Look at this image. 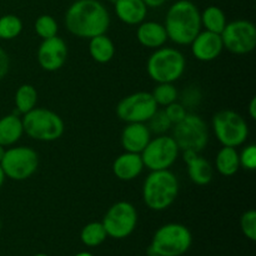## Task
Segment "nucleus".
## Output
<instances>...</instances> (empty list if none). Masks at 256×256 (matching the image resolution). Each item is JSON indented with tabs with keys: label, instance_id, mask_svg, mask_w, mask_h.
Instances as JSON below:
<instances>
[{
	"label": "nucleus",
	"instance_id": "1",
	"mask_svg": "<svg viewBox=\"0 0 256 256\" xmlns=\"http://www.w3.org/2000/svg\"><path fill=\"white\" fill-rule=\"evenodd\" d=\"M65 26L72 35L92 39L109 29L110 15L99 0H76L65 12Z\"/></svg>",
	"mask_w": 256,
	"mask_h": 256
},
{
	"label": "nucleus",
	"instance_id": "2",
	"mask_svg": "<svg viewBox=\"0 0 256 256\" xmlns=\"http://www.w3.org/2000/svg\"><path fill=\"white\" fill-rule=\"evenodd\" d=\"M168 39L178 45H189L202 32V19L196 5L190 0H178L165 18Z\"/></svg>",
	"mask_w": 256,
	"mask_h": 256
},
{
	"label": "nucleus",
	"instance_id": "3",
	"mask_svg": "<svg viewBox=\"0 0 256 256\" xmlns=\"http://www.w3.org/2000/svg\"><path fill=\"white\" fill-rule=\"evenodd\" d=\"M179 194L176 175L169 169L154 170L148 175L142 186L145 205L154 212H162L172 206Z\"/></svg>",
	"mask_w": 256,
	"mask_h": 256
},
{
	"label": "nucleus",
	"instance_id": "4",
	"mask_svg": "<svg viewBox=\"0 0 256 256\" xmlns=\"http://www.w3.org/2000/svg\"><path fill=\"white\" fill-rule=\"evenodd\" d=\"M22 129L28 136L39 142H55L64 134L65 125L56 112L44 108H34L22 115Z\"/></svg>",
	"mask_w": 256,
	"mask_h": 256
},
{
	"label": "nucleus",
	"instance_id": "5",
	"mask_svg": "<svg viewBox=\"0 0 256 256\" xmlns=\"http://www.w3.org/2000/svg\"><path fill=\"white\" fill-rule=\"evenodd\" d=\"M185 66V56L174 48H158L146 62L148 74L156 82H176L184 74Z\"/></svg>",
	"mask_w": 256,
	"mask_h": 256
},
{
	"label": "nucleus",
	"instance_id": "6",
	"mask_svg": "<svg viewBox=\"0 0 256 256\" xmlns=\"http://www.w3.org/2000/svg\"><path fill=\"white\" fill-rule=\"evenodd\" d=\"M192 236L185 225L170 222L160 226L152 236L149 254L182 256L190 249Z\"/></svg>",
	"mask_w": 256,
	"mask_h": 256
},
{
	"label": "nucleus",
	"instance_id": "7",
	"mask_svg": "<svg viewBox=\"0 0 256 256\" xmlns=\"http://www.w3.org/2000/svg\"><path fill=\"white\" fill-rule=\"evenodd\" d=\"M172 139L182 152H202L209 142V132L202 118L186 114L182 122L172 125Z\"/></svg>",
	"mask_w": 256,
	"mask_h": 256
},
{
	"label": "nucleus",
	"instance_id": "8",
	"mask_svg": "<svg viewBox=\"0 0 256 256\" xmlns=\"http://www.w3.org/2000/svg\"><path fill=\"white\" fill-rule=\"evenodd\" d=\"M212 128L222 146L238 148L246 142L249 126L244 118L234 110H222L212 118Z\"/></svg>",
	"mask_w": 256,
	"mask_h": 256
},
{
	"label": "nucleus",
	"instance_id": "9",
	"mask_svg": "<svg viewBox=\"0 0 256 256\" xmlns=\"http://www.w3.org/2000/svg\"><path fill=\"white\" fill-rule=\"evenodd\" d=\"M0 165L4 170L5 176L15 182H22L35 174L39 166V156L32 148H10L5 150Z\"/></svg>",
	"mask_w": 256,
	"mask_h": 256
},
{
	"label": "nucleus",
	"instance_id": "10",
	"mask_svg": "<svg viewBox=\"0 0 256 256\" xmlns=\"http://www.w3.org/2000/svg\"><path fill=\"white\" fill-rule=\"evenodd\" d=\"M108 236L112 239H125L132 234L138 224V212L128 202H118L109 208L102 219Z\"/></svg>",
	"mask_w": 256,
	"mask_h": 256
},
{
	"label": "nucleus",
	"instance_id": "11",
	"mask_svg": "<svg viewBox=\"0 0 256 256\" xmlns=\"http://www.w3.org/2000/svg\"><path fill=\"white\" fill-rule=\"evenodd\" d=\"M179 152V146L172 136L159 135L155 139H150L140 155L144 166L154 172L169 169L176 162Z\"/></svg>",
	"mask_w": 256,
	"mask_h": 256
},
{
	"label": "nucleus",
	"instance_id": "12",
	"mask_svg": "<svg viewBox=\"0 0 256 256\" xmlns=\"http://www.w3.org/2000/svg\"><path fill=\"white\" fill-rule=\"evenodd\" d=\"M220 35L224 48L232 54H249L256 46V28L249 20L239 19L226 22Z\"/></svg>",
	"mask_w": 256,
	"mask_h": 256
},
{
	"label": "nucleus",
	"instance_id": "13",
	"mask_svg": "<svg viewBox=\"0 0 256 256\" xmlns=\"http://www.w3.org/2000/svg\"><path fill=\"white\" fill-rule=\"evenodd\" d=\"M158 110L152 92H139L125 96L116 106V115L125 122H146Z\"/></svg>",
	"mask_w": 256,
	"mask_h": 256
},
{
	"label": "nucleus",
	"instance_id": "14",
	"mask_svg": "<svg viewBox=\"0 0 256 256\" xmlns=\"http://www.w3.org/2000/svg\"><path fill=\"white\" fill-rule=\"evenodd\" d=\"M36 58L38 62L42 69L46 72H56L66 62V42L58 35L49 39H44L38 49Z\"/></svg>",
	"mask_w": 256,
	"mask_h": 256
},
{
	"label": "nucleus",
	"instance_id": "15",
	"mask_svg": "<svg viewBox=\"0 0 256 256\" xmlns=\"http://www.w3.org/2000/svg\"><path fill=\"white\" fill-rule=\"evenodd\" d=\"M192 52L195 59L200 62H212L222 54L224 49L222 35L212 32H200L190 42Z\"/></svg>",
	"mask_w": 256,
	"mask_h": 256
},
{
	"label": "nucleus",
	"instance_id": "16",
	"mask_svg": "<svg viewBox=\"0 0 256 256\" xmlns=\"http://www.w3.org/2000/svg\"><path fill=\"white\" fill-rule=\"evenodd\" d=\"M182 159L188 166L190 180L194 184L204 186L212 182L214 176V170H212V164L206 159H204L200 152H190V150L182 152Z\"/></svg>",
	"mask_w": 256,
	"mask_h": 256
},
{
	"label": "nucleus",
	"instance_id": "17",
	"mask_svg": "<svg viewBox=\"0 0 256 256\" xmlns=\"http://www.w3.org/2000/svg\"><path fill=\"white\" fill-rule=\"evenodd\" d=\"M150 139L152 132L145 122H129L122 132V145L129 152L142 154Z\"/></svg>",
	"mask_w": 256,
	"mask_h": 256
},
{
	"label": "nucleus",
	"instance_id": "18",
	"mask_svg": "<svg viewBox=\"0 0 256 256\" xmlns=\"http://www.w3.org/2000/svg\"><path fill=\"white\" fill-rule=\"evenodd\" d=\"M144 169L142 155L138 152H125L112 162V172L122 182H130L139 176Z\"/></svg>",
	"mask_w": 256,
	"mask_h": 256
},
{
	"label": "nucleus",
	"instance_id": "19",
	"mask_svg": "<svg viewBox=\"0 0 256 256\" xmlns=\"http://www.w3.org/2000/svg\"><path fill=\"white\" fill-rule=\"evenodd\" d=\"M115 14L128 25H139L146 18L148 6L142 0H115Z\"/></svg>",
	"mask_w": 256,
	"mask_h": 256
},
{
	"label": "nucleus",
	"instance_id": "20",
	"mask_svg": "<svg viewBox=\"0 0 256 256\" xmlns=\"http://www.w3.org/2000/svg\"><path fill=\"white\" fill-rule=\"evenodd\" d=\"M136 39L142 46L158 49L164 46L168 40L165 26L156 22H142L136 30Z\"/></svg>",
	"mask_w": 256,
	"mask_h": 256
},
{
	"label": "nucleus",
	"instance_id": "21",
	"mask_svg": "<svg viewBox=\"0 0 256 256\" xmlns=\"http://www.w3.org/2000/svg\"><path fill=\"white\" fill-rule=\"evenodd\" d=\"M24 134L22 122L16 114L5 115L0 119V145L12 146Z\"/></svg>",
	"mask_w": 256,
	"mask_h": 256
},
{
	"label": "nucleus",
	"instance_id": "22",
	"mask_svg": "<svg viewBox=\"0 0 256 256\" xmlns=\"http://www.w3.org/2000/svg\"><path fill=\"white\" fill-rule=\"evenodd\" d=\"M89 52L92 60L99 64H106L114 58L115 45L112 40L105 34L96 35L90 39Z\"/></svg>",
	"mask_w": 256,
	"mask_h": 256
},
{
	"label": "nucleus",
	"instance_id": "23",
	"mask_svg": "<svg viewBox=\"0 0 256 256\" xmlns=\"http://www.w3.org/2000/svg\"><path fill=\"white\" fill-rule=\"evenodd\" d=\"M215 165L218 172L224 176H232L236 174L240 168L239 152L236 148L222 146L218 152Z\"/></svg>",
	"mask_w": 256,
	"mask_h": 256
},
{
	"label": "nucleus",
	"instance_id": "24",
	"mask_svg": "<svg viewBox=\"0 0 256 256\" xmlns=\"http://www.w3.org/2000/svg\"><path fill=\"white\" fill-rule=\"evenodd\" d=\"M200 19H202V26L205 30L216 34H222L226 25V15L224 10L215 5H210L202 12H200Z\"/></svg>",
	"mask_w": 256,
	"mask_h": 256
},
{
	"label": "nucleus",
	"instance_id": "25",
	"mask_svg": "<svg viewBox=\"0 0 256 256\" xmlns=\"http://www.w3.org/2000/svg\"><path fill=\"white\" fill-rule=\"evenodd\" d=\"M38 102V92L32 85L22 84L15 92V105L20 114H26L32 110Z\"/></svg>",
	"mask_w": 256,
	"mask_h": 256
},
{
	"label": "nucleus",
	"instance_id": "26",
	"mask_svg": "<svg viewBox=\"0 0 256 256\" xmlns=\"http://www.w3.org/2000/svg\"><path fill=\"white\" fill-rule=\"evenodd\" d=\"M108 238L102 222H89L82 228L80 232V240L84 245L89 248H95L102 245Z\"/></svg>",
	"mask_w": 256,
	"mask_h": 256
},
{
	"label": "nucleus",
	"instance_id": "27",
	"mask_svg": "<svg viewBox=\"0 0 256 256\" xmlns=\"http://www.w3.org/2000/svg\"><path fill=\"white\" fill-rule=\"evenodd\" d=\"M22 30V22L19 16L14 14H6L0 16V39L12 40L20 35Z\"/></svg>",
	"mask_w": 256,
	"mask_h": 256
},
{
	"label": "nucleus",
	"instance_id": "28",
	"mask_svg": "<svg viewBox=\"0 0 256 256\" xmlns=\"http://www.w3.org/2000/svg\"><path fill=\"white\" fill-rule=\"evenodd\" d=\"M155 102L162 106H168L172 102L178 100V90L172 82H158L155 89L152 92Z\"/></svg>",
	"mask_w": 256,
	"mask_h": 256
},
{
	"label": "nucleus",
	"instance_id": "29",
	"mask_svg": "<svg viewBox=\"0 0 256 256\" xmlns=\"http://www.w3.org/2000/svg\"><path fill=\"white\" fill-rule=\"evenodd\" d=\"M35 32L44 39H49V38L56 36L58 30H59V26H58V22L52 15H40L36 20H35Z\"/></svg>",
	"mask_w": 256,
	"mask_h": 256
},
{
	"label": "nucleus",
	"instance_id": "30",
	"mask_svg": "<svg viewBox=\"0 0 256 256\" xmlns=\"http://www.w3.org/2000/svg\"><path fill=\"white\" fill-rule=\"evenodd\" d=\"M148 122H149L148 128H149L150 132H154V134L159 135H162L164 132H166L172 126V124L170 122L169 118L166 116L164 110H156L155 114L148 120Z\"/></svg>",
	"mask_w": 256,
	"mask_h": 256
},
{
	"label": "nucleus",
	"instance_id": "31",
	"mask_svg": "<svg viewBox=\"0 0 256 256\" xmlns=\"http://www.w3.org/2000/svg\"><path fill=\"white\" fill-rule=\"evenodd\" d=\"M240 226L245 236L252 242L256 240V212L255 210H248L242 214L240 219Z\"/></svg>",
	"mask_w": 256,
	"mask_h": 256
},
{
	"label": "nucleus",
	"instance_id": "32",
	"mask_svg": "<svg viewBox=\"0 0 256 256\" xmlns=\"http://www.w3.org/2000/svg\"><path fill=\"white\" fill-rule=\"evenodd\" d=\"M240 166L244 168L245 170H252L256 169V146L254 144H250L242 149V154H239Z\"/></svg>",
	"mask_w": 256,
	"mask_h": 256
},
{
	"label": "nucleus",
	"instance_id": "33",
	"mask_svg": "<svg viewBox=\"0 0 256 256\" xmlns=\"http://www.w3.org/2000/svg\"><path fill=\"white\" fill-rule=\"evenodd\" d=\"M164 112H165V114H166V116L169 118L170 122H172V125H175V124H178V122H182V120L184 119L188 114L185 105H182V102H172V104L168 105V106L165 108Z\"/></svg>",
	"mask_w": 256,
	"mask_h": 256
},
{
	"label": "nucleus",
	"instance_id": "34",
	"mask_svg": "<svg viewBox=\"0 0 256 256\" xmlns=\"http://www.w3.org/2000/svg\"><path fill=\"white\" fill-rule=\"evenodd\" d=\"M9 66H10L9 56H8L6 52H5L2 48H0V80H2V78H5V75L8 74V72H9Z\"/></svg>",
	"mask_w": 256,
	"mask_h": 256
},
{
	"label": "nucleus",
	"instance_id": "35",
	"mask_svg": "<svg viewBox=\"0 0 256 256\" xmlns=\"http://www.w3.org/2000/svg\"><path fill=\"white\" fill-rule=\"evenodd\" d=\"M148 8H160L166 2V0H142Z\"/></svg>",
	"mask_w": 256,
	"mask_h": 256
},
{
	"label": "nucleus",
	"instance_id": "36",
	"mask_svg": "<svg viewBox=\"0 0 256 256\" xmlns=\"http://www.w3.org/2000/svg\"><path fill=\"white\" fill-rule=\"evenodd\" d=\"M249 115L252 119H256V98H252L249 104Z\"/></svg>",
	"mask_w": 256,
	"mask_h": 256
},
{
	"label": "nucleus",
	"instance_id": "37",
	"mask_svg": "<svg viewBox=\"0 0 256 256\" xmlns=\"http://www.w3.org/2000/svg\"><path fill=\"white\" fill-rule=\"evenodd\" d=\"M5 174H4V170H2V165H0V188L2 186V184H4V180H5Z\"/></svg>",
	"mask_w": 256,
	"mask_h": 256
},
{
	"label": "nucleus",
	"instance_id": "38",
	"mask_svg": "<svg viewBox=\"0 0 256 256\" xmlns=\"http://www.w3.org/2000/svg\"><path fill=\"white\" fill-rule=\"evenodd\" d=\"M5 146H2V145H0V162H2V156H4V154H5Z\"/></svg>",
	"mask_w": 256,
	"mask_h": 256
},
{
	"label": "nucleus",
	"instance_id": "39",
	"mask_svg": "<svg viewBox=\"0 0 256 256\" xmlns=\"http://www.w3.org/2000/svg\"><path fill=\"white\" fill-rule=\"evenodd\" d=\"M74 256H94V255H92L90 254V252H79V254H76V255H74Z\"/></svg>",
	"mask_w": 256,
	"mask_h": 256
},
{
	"label": "nucleus",
	"instance_id": "40",
	"mask_svg": "<svg viewBox=\"0 0 256 256\" xmlns=\"http://www.w3.org/2000/svg\"><path fill=\"white\" fill-rule=\"evenodd\" d=\"M34 256H48L46 254H36V255H34Z\"/></svg>",
	"mask_w": 256,
	"mask_h": 256
},
{
	"label": "nucleus",
	"instance_id": "41",
	"mask_svg": "<svg viewBox=\"0 0 256 256\" xmlns=\"http://www.w3.org/2000/svg\"><path fill=\"white\" fill-rule=\"evenodd\" d=\"M149 256H162V255H158V254H149Z\"/></svg>",
	"mask_w": 256,
	"mask_h": 256
},
{
	"label": "nucleus",
	"instance_id": "42",
	"mask_svg": "<svg viewBox=\"0 0 256 256\" xmlns=\"http://www.w3.org/2000/svg\"><path fill=\"white\" fill-rule=\"evenodd\" d=\"M0 232H2V222H0Z\"/></svg>",
	"mask_w": 256,
	"mask_h": 256
}]
</instances>
